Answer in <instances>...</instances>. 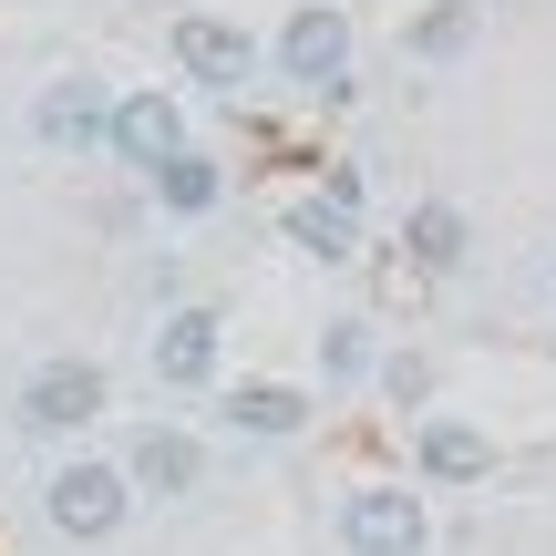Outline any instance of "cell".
Instances as JSON below:
<instances>
[{
	"instance_id": "cell-17",
	"label": "cell",
	"mask_w": 556,
	"mask_h": 556,
	"mask_svg": "<svg viewBox=\"0 0 556 556\" xmlns=\"http://www.w3.org/2000/svg\"><path fill=\"white\" fill-rule=\"evenodd\" d=\"M381 402H392V413H422V402H433V361L422 351H381Z\"/></svg>"
},
{
	"instance_id": "cell-3",
	"label": "cell",
	"mask_w": 556,
	"mask_h": 556,
	"mask_svg": "<svg viewBox=\"0 0 556 556\" xmlns=\"http://www.w3.org/2000/svg\"><path fill=\"white\" fill-rule=\"evenodd\" d=\"M41 526H52L62 546H114L124 526H135V495H124V475L103 454H62L52 475H41Z\"/></svg>"
},
{
	"instance_id": "cell-8",
	"label": "cell",
	"mask_w": 556,
	"mask_h": 556,
	"mask_svg": "<svg viewBox=\"0 0 556 556\" xmlns=\"http://www.w3.org/2000/svg\"><path fill=\"white\" fill-rule=\"evenodd\" d=\"M176 73H186V83H206V93H227V103H238L248 83L268 73V62H258V31H248V21L186 11V21H176Z\"/></svg>"
},
{
	"instance_id": "cell-6",
	"label": "cell",
	"mask_w": 556,
	"mask_h": 556,
	"mask_svg": "<svg viewBox=\"0 0 556 556\" xmlns=\"http://www.w3.org/2000/svg\"><path fill=\"white\" fill-rule=\"evenodd\" d=\"M144 361H155L165 392H217L227 381V319L197 309V299H176V309H155V330H144Z\"/></svg>"
},
{
	"instance_id": "cell-14",
	"label": "cell",
	"mask_w": 556,
	"mask_h": 556,
	"mask_svg": "<svg viewBox=\"0 0 556 556\" xmlns=\"http://www.w3.org/2000/svg\"><path fill=\"white\" fill-rule=\"evenodd\" d=\"M289 248H299V258H319V268H351L361 258V217H351V206H330V197H299L289 206Z\"/></svg>"
},
{
	"instance_id": "cell-1",
	"label": "cell",
	"mask_w": 556,
	"mask_h": 556,
	"mask_svg": "<svg viewBox=\"0 0 556 556\" xmlns=\"http://www.w3.org/2000/svg\"><path fill=\"white\" fill-rule=\"evenodd\" d=\"M103 413H114V371H103L93 351L31 361L21 392H11V433H21V443H73V433H93Z\"/></svg>"
},
{
	"instance_id": "cell-12",
	"label": "cell",
	"mask_w": 556,
	"mask_h": 556,
	"mask_svg": "<svg viewBox=\"0 0 556 556\" xmlns=\"http://www.w3.org/2000/svg\"><path fill=\"white\" fill-rule=\"evenodd\" d=\"M402 258H413V268H433V278H454L464 258H475V217H464L454 197H422L413 217H402Z\"/></svg>"
},
{
	"instance_id": "cell-7",
	"label": "cell",
	"mask_w": 556,
	"mask_h": 556,
	"mask_svg": "<svg viewBox=\"0 0 556 556\" xmlns=\"http://www.w3.org/2000/svg\"><path fill=\"white\" fill-rule=\"evenodd\" d=\"M114 475H124L135 505H186L206 484V443L186 433V422H135V443L114 454Z\"/></svg>"
},
{
	"instance_id": "cell-11",
	"label": "cell",
	"mask_w": 556,
	"mask_h": 556,
	"mask_svg": "<svg viewBox=\"0 0 556 556\" xmlns=\"http://www.w3.org/2000/svg\"><path fill=\"white\" fill-rule=\"evenodd\" d=\"M413 475L422 484H484L495 475V433L464 422V413H422L413 422Z\"/></svg>"
},
{
	"instance_id": "cell-5",
	"label": "cell",
	"mask_w": 556,
	"mask_h": 556,
	"mask_svg": "<svg viewBox=\"0 0 556 556\" xmlns=\"http://www.w3.org/2000/svg\"><path fill=\"white\" fill-rule=\"evenodd\" d=\"M186 144H197V135H186V103L165 93V83H135V93H114V114H103V155H114L135 186L155 176L165 155H186Z\"/></svg>"
},
{
	"instance_id": "cell-13",
	"label": "cell",
	"mask_w": 556,
	"mask_h": 556,
	"mask_svg": "<svg viewBox=\"0 0 556 556\" xmlns=\"http://www.w3.org/2000/svg\"><path fill=\"white\" fill-rule=\"evenodd\" d=\"M144 197H155L165 217H217L227 206V165L206 155V144H186V155H165L155 176H144Z\"/></svg>"
},
{
	"instance_id": "cell-15",
	"label": "cell",
	"mask_w": 556,
	"mask_h": 556,
	"mask_svg": "<svg viewBox=\"0 0 556 556\" xmlns=\"http://www.w3.org/2000/svg\"><path fill=\"white\" fill-rule=\"evenodd\" d=\"M381 371V330L371 319H319V392H361Z\"/></svg>"
},
{
	"instance_id": "cell-4",
	"label": "cell",
	"mask_w": 556,
	"mask_h": 556,
	"mask_svg": "<svg viewBox=\"0 0 556 556\" xmlns=\"http://www.w3.org/2000/svg\"><path fill=\"white\" fill-rule=\"evenodd\" d=\"M340 556H433V495L422 484H351L340 495Z\"/></svg>"
},
{
	"instance_id": "cell-10",
	"label": "cell",
	"mask_w": 556,
	"mask_h": 556,
	"mask_svg": "<svg viewBox=\"0 0 556 556\" xmlns=\"http://www.w3.org/2000/svg\"><path fill=\"white\" fill-rule=\"evenodd\" d=\"M217 413H227V433H238V443H299L319 422V392L248 371V381H217Z\"/></svg>"
},
{
	"instance_id": "cell-16",
	"label": "cell",
	"mask_w": 556,
	"mask_h": 556,
	"mask_svg": "<svg viewBox=\"0 0 556 556\" xmlns=\"http://www.w3.org/2000/svg\"><path fill=\"white\" fill-rule=\"evenodd\" d=\"M475 41H484V0H433V11L402 31V52L413 62H464Z\"/></svg>"
},
{
	"instance_id": "cell-2",
	"label": "cell",
	"mask_w": 556,
	"mask_h": 556,
	"mask_svg": "<svg viewBox=\"0 0 556 556\" xmlns=\"http://www.w3.org/2000/svg\"><path fill=\"white\" fill-rule=\"evenodd\" d=\"M351 52L361 41H351V11H340V0H299V11L258 41V62L289 83V93H330V103L351 93Z\"/></svg>"
},
{
	"instance_id": "cell-9",
	"label": "cell",
	"mask_w": 556,
	"mask_h": 556,
	"mask_svg": "<svg viewBox=\"0 0 556 556\" xmlns=\"http://www.w3.org/2000/svg\"><path fill=\"white\" fill-rule=\"evenodd\" d=\"M103 114H114V83L103 73H52L31 93V144H52V155H103Z\"/></svg>"
}]
</instances>
